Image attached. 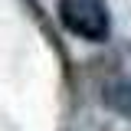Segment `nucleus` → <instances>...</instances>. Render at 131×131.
<instances>
[{
    "label": "nucleus",
    "instance_id": "obj_1",
    "mask_svg": "<svg viewBox=\"0 0 131 131\" xmlns=\"http://www.w3.org/2000/svg\"><path fill=\"white\" fill-rule=\"evenodd\" d=\"M59 20L72 36L105 43L112 33V13L105 0H59Z\"/></svg>",
    "mask_w": 131,
    "mask_h": 131
}]
</instances>
